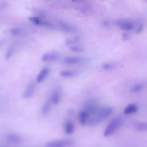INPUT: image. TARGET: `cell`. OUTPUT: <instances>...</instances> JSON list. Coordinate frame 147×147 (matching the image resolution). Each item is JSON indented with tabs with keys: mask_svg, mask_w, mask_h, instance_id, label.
<instances>
[{
	"mask_svg": "<svg viewBox=\"0 0 147 147\" xmlns=\"http://www.w3.org/2000/svg\"><path fill=\"white\" fill-rule=\"evenodd\" d=\"M85 61V59L78 56H67L63 59V63L66 64L76 65L82 63Z\"/></svg>",
	"mask_w": 147,
	"mask_h": 147,
	"instance_id": "ba28073f",
	"label": "cell"
},
{
	"mask_svg": "<svg viewBox=\"0 0 147 147\" xmlns=\"http://www.w3.org/2000/svg\"><path fill=\"white\" fill-rule=\"evenodd\" d=\"M60 53L57 52H50L44 54L41 57V60L43 62H52L59 59Z\"/></svg>",
	"mask_w": 147,
	"mask_h": 147,
	"instance_id": "8992f818",
	"label": "cell"
},
{
	"mask_svg": "<svg viewBox=\"0 0 147 147\" xmlns=\"http://www.w3.org/2000/svg\"><path fill=\"white\" fill-rule=\"evenodd\" d=\"M114 66L115 65L114 63L107 62V63H105L101 64L100 67L102 69H104V70H110L114 68Z\"/></svg>",
	"mask_w": 147,
	"mask_h": 147,
	"instance_id": "ffe728a7",
	"label": "cell"
},
{
	"mask_svg": "<svg viewBox=\"0 0 147 147\" xmlns=\"http://www.w3.org/2000/svg\"><path fill=\"white\" fill-rule=\"evenodd\" d=\"M21 32V29L20 28H13L10 30V33L13 36H17Z\"/></svg>",
	"mask_w": 147,
	"mask_h": 147,
	"instance_id": "7402d4cb",
	"label": "cell"
},
{
	"mask_svg": "<svg viewBox=\"0 0 147 147\" xmlns=\"http://www.w3.org/2000/svg\"><path fill=\"white\" fill-rule=\"evenodd\" d=\"M59 25L60 28L64 32H66L67 33H74L76 31V29L74 27L65 22L60 21L59 22Z\"/></svg>",
	"mask_w": 147,
	"mask_h": 147,
	"instance_id": "7c38bea8",
	"label": "cell"
},
{
	"mask_svg": "<svg viewBox=\"0 0 147 147\" xmlns=\"http://www.w3.org/2000/svg\"><path fill=\"white\" fill-rule=\"evenodd\" d=\"M49 71H50V69L48 67H45L42 69H41V70L39 72L38 74L36 76V80H35L36 83H40L42 82L48 76L49 74Z\"/></svg>",
	"mask_w": 147,
	"mask_h": 147,
	"instance_id": "9c48e42d",
	"label": "cell"
},
{
	"mask_svg": "<svg viewBox=\"0 0 147 147\" xmlns=\"http://www.w3.org/2000/svg\"><path fill=\"white\" fill-rule=\"evenodd\" d=\"M14 52V49L12 47H10L8 48V49L6 51V55H5V59L6 60H9L11 58V57L13 56Z\"/></svg>",
	"mask_w": 147,
	"mask_h": 147,
	"instance_id": "44dd1931",
	"label": "cell"
},
{
	"mask_svg": "<svg viewBox=\"0 0 147 147\" xmlns=\"http://www.w3.org/2000/svg\"><path fill=\"white\" fill-rule=\"evenodd\" d=\"M6 139L8 141L12 143H17L20 142L21 138L20 137L16 134H9L7 136Z\"/></svg>",
	"mask_w": 147,
	"mask_h": 147,
	"instance_id": "e0dca14e",
	"label": "cell"
},
{
	"mask_svg": "<svg viewBox=\"0 0 147 147\" xmlns=\"http://www.w3.org/2000/svg\"><path fill=\"white\" fill-rule=\"evenodd\" d=\"M65 133L67 134H71L74 131V125L71 121H68L65 125Z\"/></svg>",
	"mask_w": 147,
	"mask_h": 147,
	"instance_id": "ac0fdd59",
	"label": "cell"
},
{
	"mask_svg": "<svg viewBox=\"0 0 147 147\" xmlns=\"http://www.w3.org/2000/svg\"><path fill=\"white\" fill-rule=\"evenodd\" d=\"M144 88V84L142 83H138L131 87V91L132 92H137L141 91Z\"/></svg>",
	"mask_w": 147,
	"mask_h": 147,
	"instance_id": "d6986e66",
	"label": "cell"
},
{
	"mask_svg": "<svg viewBox=\"0 0 147 147\" xmlns=\"http://www.w3.org/2000/svg\"><path fill=\"white\" fill-rule=\"evenodd\" d=\"M70 49H71V50H72V51H74V52H82V51H83V49L80 47L76 46V45H71Z\"/></svg>",
	"mask_w": 147,
	"mask_h": 147,
	"instance_id": "603a6c76",
	"label": "cell"
},
{
	"mask_svg": "<svg viewBox=\"0 0 147 147\" xmlns=\"http://www.w3.org/2000/svg\"><path fill=\"white\" fill-rule=\"evenodd\" d=\"M123 122L121 117H117L113 118L107 125L105 129L103 135L105 137H109L115 133L120 127Z\"/></svg>",
	"mask_w": 147,
	"mask_h": 147,
	"instance_id": "7a4b0ae2",
	"label": "cell"
},
{
	"mask_svg": "<svg viewBox=\"0 0 147 147\" xmlns=\"http://www.w3.org/2000/svg\"><path fill=\"white\" fill-rule=\"evenodd\" d=\"M52 103L51 102V100H47V101L45 102V103L43 104L41 109V113L42 114L45 115L48 114L51 110L52 107Z\"/></svg>",
	"mask_w": 147,
	"mask_h": 147,
	"instance_id": "9a60e30c",
	"label": "cell"
},
{
	"mask_svg": "<svg viewBox=\"0 0 147 147\" xmlns=\"http://www.w3.org/2000/svg\"><path fill=\"white\" fill-rule=\"evenodd\" d=\"M113 113V109L110 106H106L99 108L94 114V117L89 121L90 125H96L107 119Z\"/></svg>",
	"mask_w": 147,
	"mask_h": 147,
	"instance_id": "6da1fadb",
	"label": "cell"
},
{
	"mask_svg": "<svg viewBox=\"0 0 147 147\" xmlns=\"http://www.w3.org/2000/svg\"><path fill=\"white\" fill-rule=\"evenodd\" d=\"M90 116V114L85 109L80 111L78 117L79 122L82 125L86 124L88 122V120H90L89 119Z\"/></svg>",
	"mask_w": 147,
	"mask_h": 147,
	"instance_id": "8fae6325",
	"label": "cell"
},
{
	"mask_svg": "<svg viewBox=\"0 0 147 147\" xmlns=\"http://www.w3.org/2000/svg\"><path fill=\"white\" fill-rule=\"evenodd\" d=\"M36 89V82H31L27 86L26 89L24 91L23 94V97L25 99H28L32 97Z\"/></svg>",
	"mask_w": 147,
	"mask_h": 147,
	"instance_id": "277c9868",
	"label": "cell"
},
{
	"mask_svg": "<svg viewBox=\"0 0 147 147\" xmlns=\"http://www.w3.org/2000/svg\"><path fill=\"white\" fill-rule=\"evenodd\" d=\"M29 20L30 21H31L32 23H33L34 24H35L36 25L42 26H45V27L49 28H53V25L51 23L45 21L38 17H35V16L30 17L29 18Z\"/></svg>",
	"mask_w": 147,
	"mask_h": 147,
	"instance_id": "52a82bcc",
	"label": "cell"
},
{
	"mask_svg": "<svg viewBox=\"0 0 147 147\" xmlns=\"http://www.w3.org/2000/svg\"><path fill=\"white\" fill-rule=\"evenodd\" d=\"M61 90L59 87H56L53 90L51 97L50 98V100L52 104L53 105H57L61 100Z\"/></svg>",
	"mask_w": 147,
	"mask_h": 147,
	"instance_id": "30bf717a",
	"label": "cell"
},
{
	"mask_svg": "<svg viewBox=\"0 0 147 147\" xmlns=\"http://www.w3.org/2000/svg\"><path fill=\"white\" fill-rule=\"evenodd\" d=\"M74 141L69 140H62L53 141L48 143L46 145L47 147H69L73 145Z\"/></svg>",
	"mask_w": 147,
	"mask_h": 147,
	"instance_id": "3957f363",
	"label": "cell"
},
{
	"mask_svg": "<svg viewBox=\"0 0 147 147\" xmlns=\"http://www.w3.org/2000/svg\"><path fill=\"white\" fill-rule=\"evenodd\" d=\"M138 106L137 105L131 103L128 105L123 110V114L125 115H130L135 113L138 110Z\"/></svg>",
	"mask_w": 147,
	"mask_h": 147,
	"instance_id": "4fadbf2b",
	"label": "cell"
},
{
	"mask_svg": "<svg viewBox=\"0 0 147 147\" xmlns=\"http://www.w3.org/2000/svg\"><path fill=\"white\" fill-rule=\"evenodd\" d=\"M134 128L138 131H147V122H138L134 125Z\"/></svg>",
	"mask_w": 147,
	"mask_h": 147,
	"instance_id": "5bb4252c",
	"label": "cell"
},
{
	"mask_svg": "<svg viewBox=\"0 0 147 147\" xmlns=\"http://www.w3.org/2000/svg\"><path fill=\"white\" fill-rule=\"evenodd\" d=\"M77 74L76 71L72 70H63L59 72L60 75L64 78H71L75 76Z\"/></svg>",
	"mask_w": 147,
	"mask_h": 147,
	"instance_id": "2e32d148",
	"label": "cell"
},
{
	"mask_svg": "<svg viewBox=\"0 0 147 147\" xmlns=\"http://www.w3.org/2000/svg\"><path fill=\"white\" fill-rule=\"evenodd\" d=\"M115 24L118 25L121 29L124 31H130L134 29V24L127 20H119L115 22Z\"/></svg>",
	"mask_w": 147,
	"mask_h": 147,
	"instance_id": "5b68a950",
	"label": "cell"
}]
</instances>
